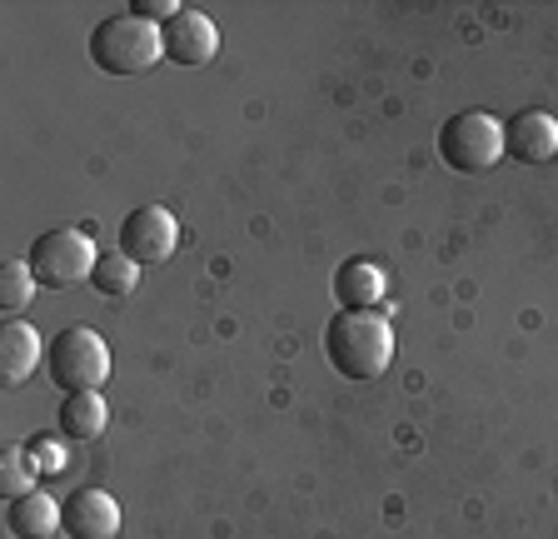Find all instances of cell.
<instances>
[{"label":"cell","mask_w":558,"mask_h":539,"mask_svg":"<svg viewBox=\"0 0 558 539\" xmlns=\"http://www.w3.org/2000/svg\"><path fill=\"white\" fill-rule=\"evenodd\" d=\"M60 529H65V539H116L120 535V500L110 490L81 484L75 494L60 500Z\"/></svg>","instance_id":"52a82bcc"},{"label":"cell","mask_w":558,"mask_h":539,"mask_svg":"<svg viewBox=\"0 0 558 539\" xmlns=\"http://www.w3.org/2000/svg\"><path fill=\"white\" fill-rule=\"evenodd\" d=\"M46 370H50V385L60 395H81V390H100L110 380V345L85 325H70L60 330L56 340L46 350Z\"/></svg>","instance_id":"277c9868"},{"label":"cell","mask_w":558,"mask_h":539,"mask_svg":"<svg viewBox=\"0 0 558 539\" xmlns=\"http://www.w3.org/2000/svg\"><path fill=\"white\" fill-rule=\"evenodd\" d=\"M335 300L339 310H379L384 300V270L364 255H349L339 260L335 270Z\"/></svg>","instance_id":"8fae6325"},{"label":"cell","mask_w":558,"mask_h":539,"mask_svg":"<svg viewBox=\"0 0 558 539\" xmlns=\"http://www.w3.org/2000/svg\"><path fill=\"white\" fill-rule=\"evenodd\" d=\"M35 290H40V280H35L31 260H5V270H0V310L5 315L25 310L35 300Z\"/></svg>","instance_id":"9a60e30c"},{"label":"cell","mask_w":558,"mask_h":539,"mask_svg":"<svg viewBox=\"0 0 558 539\" xmlns=\"http://www.w3.org/2000/svg\"><path fill=\"white\" fill-rule=\"evenodd\" d=\"M5 529H11V539H56L60 500H50L46 490L21 494V500L5 504Z\"/></svg>","instance_id":"7c38bea8"},{"label":"cell","mask_w":558,"mask_h":539,"mask_svg":"<svg viewBox=\"0 0 558 539\" xmlns=\"http://www.w3.org/2000/svg\"><path fill=\"white\" fill-rule=\"evenodd\" d=\"M160 40H165V60L170 65H209L220 56V31L209 21L205 11H180L170 25H160Z\"/></svg>","instance_id":"ba28073f"},{"label":"cell","mask_w":558,"mask_h":539,"mask_svg":"<svg viewBox=\"0 0 558 539\" xmlns=\"http://www.w3.org/2000/svg\"><path fill=\"white\" fill-rule=\"evenodd\" d=\"M325 355L344 380H379L395 364V325L379 310H339L325 325Z\"/></svg>","instance_id":"6da1fadb"},{"label":"cell","mask_w":558,"mask_h":539,"mask_svg":"<svg viewBox=\"0 0 558 539\" xmlns=\"http://www.w3.org/2000/svg\"><path fill=\"white\" fill-rule=\"evenodd\" d=\"M25 455L35 459V469H40L46 480H50V475H65V465H70L65 445H60L56 434H31V440H25Z\"/></svg>","instance_id":"e0dca14e"},{"label":"cell","mask_w":558,"mask_h":539,"mask_svg":"<svg viewBox=\"0 0 558 539\" xmlns=\"http://www.w3.org/2000/svg\"><path fill=\"white\" fill-rule=\"evenodd\" d=\"M180 245V220H174L165 205H140L120 220V255H130L135 265H160L174 255Z\"/></svg>","instance_id":"8992f818"},{"label":"cell","mask_w":558,"mask_h":539,"mask_svg":"<svg viewBox=\"0 0 558 539\" xmlns=\"http://www.w3.org/2000/svg\"><path fill=\"white\" fill-rule=\"evenodd\" d=\"M35 480H40V469H35V459L25 455V445H5V455H0V490H5V500L31 494Z\"/></svg>","instance_id":"2e32d148"},{"label":"cell","mask_w":558,"mask_h":539,"mask_svg":"<svg viewBox=\"0 0 558 539\" xmlns=\"http://www.w3.org/2000/svg\"><path fill=\"white\" fill-rule=\"evenodd\" d=\"M504 155L519 165H548L558 155V120L548 110H519L504 125Z\"/></svg>","instance_id":"9c48e42d"},{"label":"cell","mask_w":558,"mask_h":539,"mask_svg":"<svg viewBox=\"0 0 558 539\" xmlns=\"http://www.w3.org/2000/svg\"><path fill=\"white\" fill-rule=\"evenodd\" d=\"M31 270L35 280L46 285V290H70V285L90 280L95 260H100V250H95L90 230H75V225H60V230H46L35 235L31 245Z\"/></svg>","instance_id":"5b68a950"},{"label":"cell","mask_w":558,"mask_h":539,"mask_svg":"<svg viewBox=\"0 0 558 539\" xmlns=\"http://www.w3.org/2000/svg\"><path fill=\"white\" fill-rule=\"evenodd\" d=\"M50 345H40V330L25 325V320H5L0 325V375H5V385H25V380L40 370V360H46Z\"/></svg>","instance_id":"30bf717a"},{"label":"cell","mask_w":558,"mask_h":539,"mask_svg":"<svg viewBox=\"0 0 558 539\" xmlns=\"http://www.w3.org/2000/svg\"><path fill=\"white\" fill-rule=\"evenodd\" d=\"M439 160L459 176H484L504 160V125L488 110H459L439 125Z\"/></svg>","instance_id":"3957f363"},{"label":"cell","mask_w":558,"mask_h":539,"mask_svg":"<svg viewBox=\"0 0 558 539\" xmlns=\"http://www.w3.org/2000/svg\"><path fill=\"white\" fill-rule=\"evenodd\" d=\"M60 434L65 440H81V445H90V440H100L105 424H110V405L100 399V390H81V395H65L60 399Z\"/></svg>","instance_id":"4fadbf2b"},{"label":"cell","mask_w":558,"mask_h":539,"mask_svg":"<svg viewBox=\"0 0 558 539\" xmlns=\"http://www.w3.org/2000/svg\"><path fill=\"white\" fill-rule=\"evenodd\" d=\"M140 270L145 265H135V260L120 255V250H100V260H95V270H90V285L105 300H125V295H135Z\"/></svg>","instance_id":"5bb4252c"},{"label":"cell","mask_w":558,"mask_h":539,"mask_svg":"<svg viewBox=\"0 0 558 539\" xmlns=\"http://www.w3.org/2000/svg\"><path fill=\"white\" fill-rule=\"evenodd\" d=\"M90 60H95V71H105V75L155 71V65L165 60L160 25L140 21V15H130V11L105 15V21L90 31Z\"/></svg>","instance_id":"7a4b0ae2"}]
</instances>
